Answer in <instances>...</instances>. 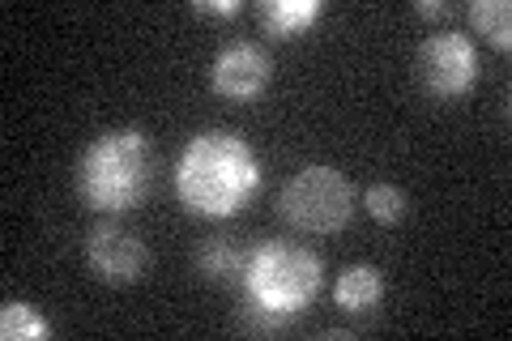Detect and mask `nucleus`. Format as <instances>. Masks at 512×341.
<instances>
[{
  "mask_svg": "<svg viewBox=\"0 0 512 341\" xmlns=\"http://www.w3.org/2000/svg\"><path fill=\"white\" fill-rule=\"evenodd\" d=\"M261 188V158L252 145L227 133V128H205L175 162V197L197 218H231L239 214Z\"/></svg>",
  "mask_w": 512,
  "mask_h": 341,
  "instance_id": "f257e3e1",
  "label": "nucleus"
},
{
  "mask_svg": "<svg viewBox=\"0 0 512 341\" xmlns=\"http://www.w3.org/2000/svg\"><path fill=\"white\" fill-rule=\"evenodd\" d=\"M154 184V145L141 128H107L73 167V188L94 214H128L150 197Z\"/></svg>",
  "mask_w": 512,
  "mask_h": 341,
  "instance_id": "f03ea898",
  "label": "nucleus"
},
{
  "mask_svg": "<svg viewBox=\"0 0 512 341\" xmlns=\"http://www.w3.org/2000/svg\"><path fill=\"white\" fill-rule=\"evenodd\" d=\"M244 329L278 333L320 295V261L299 243H261L244 261Z\"/></svg>",
  "mask_w": 512,
  "mask_h": 341,
  "instance_id": "7ed1b4c3",
  "label": "nucleus"
},
{
  "mask_svg": "<svg viewBox=\"0 0 512 341\" xmlns=\"http://www.w3.org/2000/svg\"><path fill=\"white\" fill-rule=\"evenodd\" d=\"M355 209V188L338 167H312L295 171L278 192V214L303 235H333L350 222Z\"/></svg>",
  "mask_w": 512,
  "mask_h": 341,
  "instance_id": "20e7f679",
  "label": "nucleus"
},
{
  "mask_svg": "<svg viewBox=\"0 0 512 341\" xmlns=\"http://www.w3.org/2000/svg\"><path fill=\"white\" fill-rule=\"evenodd\" d=\"M414 69H419V86L431 99H461L478 81V52L461 30H440V35L419 43Z\"/></svg>",
  "mask_w": 512,
  "mask_h": 341,
  "instance_id": "39448f33",
  "label": "nucleus"
},
{
  "mask_svg": "<svg viewBox=\"0 0 512 341\" xmlns=\"http://www.w3.org/2000/svg\"><path fill=\"white\" fill-rule=\"evenodd\" d=\"M86 265L103 286H133L150 265V248L133 226L99 222L86 235Z\"/></svg>",
  "mask_w": 512,
  "mask_h": 341,
  "instance_id": "423d86ee",
  "label": "nucleus"
},
{
  "mask_svg": "<svg viewBox=\"0 0 512 341\" xmlns=\"http://www.w3.org/2000/svg\"><path fill=\"white\" fill-rule=\"evenodd\" d=\"M269 77H274V60L261 43L252 39H239V43H227L222 52L214 56L210 64V86L231 103H252L261 99Z\"/></svg>",
  "mask_w": 512,
  "mask_h": 341,
  "instance_id": "0eeeda50",
  "label": "nucleus"
},
{
  "mask_svg": "<svg viewBox=\"0 0 512 341\" xmlns=\"http://www.w3.org/2000/svg\"><path fill=\"white\" fill-rule=\"evenodd\" d=\"M380 295H384V278H380L376 265H346L338 273V282H333V303L350 316L372 312L380 303Z\"/></svg>",
  "mask_w": 512,
  "mask_h": 341,
  "instance_id": "6e6552de",
  "label": "nucleus"
},
{
  "mask_svg": "<svg viewBox=\"0 0 512 341\" xmlns=\"http://www.w3.org/2000/svg\"><path fill=\"white\" fill-rule=\"evenodd\" d=\"M320 13H325L320 0H265V5L256 9V18H261V30L269 39H295Z\"/></svg>",
  "mask_w": 512,
  "mask_h": 341,
  "instance_id": "1a4fd4ad",
  "label": "nucleus"
},
{
  "mask_svg": "<svg viewBox=\"0 0 512 341\" xmlns=\"http://www.w3.org/2000/svg\"><path fill=\"white\" fill-rule=\"evenodd\" d=\"M466 18H470L474 35H483L495 52H508L512 47V5L508 0H474L466 9Z\"/></svg>",
  "mask_w": 512,
  "mask_h": 341,
  "instance_id": "9d476101",
  "label": "nucleus"
},
{
  "mask_svg": "<svg viewBox=\"0 0 512 341\" xmlns=\"http://www.w3.org/2000/svg\"><path fill=\"white\" fill-rule=\"evenodd\" d=\"M244 261L248 256L235 248L231 239H205L197 248V273L205 282H231V278H244Z\"/></svg>",
  "mask_w": 512,
  "mask_h": 341,
  "instance_id": "9b49d317",
  "label": "nucleus"
},
{
  "mask_svg": "<svg viewBox=\"0 0 512 341\" xmlns=\"http://www.w3.org/2000/svg\"><path fill=\"white\" fill-rule=\"evenodd\" d=\"M47 333H52V324H47L30 303L9 299L5 307H0V337L5 341H39Z\"/></svg>",
  "mask_w": 512,
  "mask_h": 341,
  "instance_id": "f8f14e48",
  "label": "nucleus"
},
{
  "mask_svg": "<svg viewBox=\"0 0 512 341\" xmlns=\"http://www.w3.org/2000/svg\"><path fill=\"white\" fill-rule=\"evenodd\" d=\"M363 209L372 214L380 226H397L406 218V192L397 184H372L363 192Z\"/></svg>",
  "mask_w": 512,
  "mask_h": 341,
  "instance_id": "ddd939ff",
  "label": "nucleus"
},
{
  "mask_svg": "<svg viewBox=\"0 0 512 341\" xmlns=\"http://www.w3.org/2000/svg\"><path fill=\"white\" fill-rule=\"evenodd\" d=\"M192 9H197L201 18H235L244 5H239V0H197Z\"/></svg>",
  "mask_w": 512,
  "mask_h": 341,
  "instance_id": "4468645a",
  "label": "nucleus"
},
{
  "mask_svg": "<svg viewBox=\"0 0 512 341\" xmlns=\"http://www.w3.org/2000/svg\"><path fill=\"white\" fill-rule=\"evenodd\" d=\"M414 13H419V18H448V13H453V5H444V0H419V5H414Z\"/></svg>",
  "mask_w": 512,
  "mask_h": 341,
  "instance_id": "2eb2a0df",
  "label": "nucleus"
}]
</instances>
